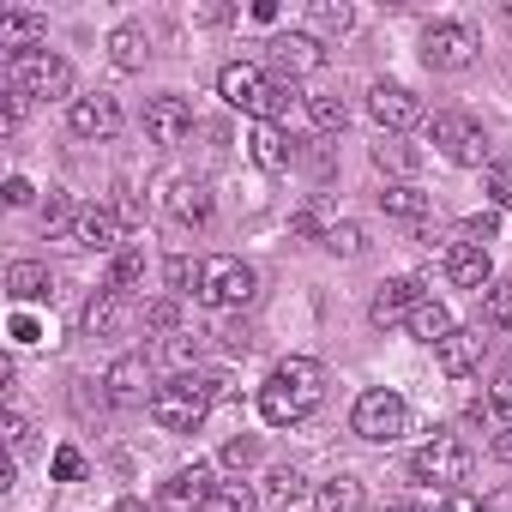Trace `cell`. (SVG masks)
Masks as SVG:
<instances>
[{
    "mask_svg": "<svg viewBox=\"0 0 512 512\" xmlns=\"http://www.w3.org/2000/svg\"><path fill=\"white\" fill-rule=\"evenodd\" d=\"M458 229H464V241H476V247H488V241L500 235V211H470V217H464Z\"/></svg>",
    "mask_w": 512,
    "mask_h": 512,
    "instance_id": "obj_41",
    "label": "cell"
},
{
    "mask_svg": "<svg viewBox=\"0 0 512 512\" xmlns=\"http://www.w3.org/2000/svg\"><path fill=\"white\" fill-rule=\"evenodd\" d=\"M247 157L260 163L266 175H278V169H290V157H296V145L284 139V127H266V121H253V133H247Z\"/></svg>",
    "mask_w": 512,
    "mask_h": 512,
    "instance_id": "obj_21",
    "label": "cell"
},
{
    "mask_svg": "<svg viewBox=\"0 0 512 512\" xmlns=\"http://www.w3.org/2000/svg\"><path fill=\"white\" fill-rule=\"evenodd\" d=\"M368 115H374L386 133H404V127L422 121V97L404 91V85H374V91H368Z\"/></svg>",
    "mask_w": 512,
    "mask_h": 512,
    "instance_id": "obj_13",
    "label": "cell"
},
{
    "mask_svg": "<svg viewBox=\"0 0 512 512\" xmlns=\"http://www.w3.org/2000/svg\"><path fill=\"white\" fill-rule=\"evenodd\" d=\"M362 247H368L362 223H332V229H326V253H338V260H356Z\"/></svg>",
    "mask_w": 512,
    "mask_h": 512,
    "instance_id": "obj_37",
    "label": "cell"
},
{
    "mask_svg": "<svg viewBox=\"0 0 512 512\" xmlns=\"http://www.w3.org/2000/svg\"><path fill=\"white\" fill-rule=\"evenodd\" d=\"M19 121H25V97L7 91V103H0V133H19Z\"/></svg>",
    "mask_w": 512,
    "mask_h": 512,
    "instance_id": "obj_47",
    "label": "cell"
},
{
    "mask_svg": "<svg viewBox=\"0 0 512 512\" xmlns=\"http://www.w3.org/2000/svg\"><path fill=\"white\" fill-rule=\"evenodd\" d=\"M494 410L512 422V362H506V368H500V380H494Z\"/></svg>",
    "mask_w": 512,
    "mask_h": 512,
    "instance_id": "obj_48",
    "label": "cell"
},
{
    "mask_svg": "<svg viewBox=\"0 0 512 512\" xmlns=\"http://www.w3.org/2000/svg\"><path fill=\"white\" fill-rule=\"evenodd\" d=\"M422 302H428V296H422V278H386L380 296H374V308H368V320H374L380 332H392V326H410V314H416Z\"/></svg>",
    "mask_w": 512,
    "mask_h": 512,
    "instance_id": "obj_11",
    "label": "cell"
},
{
    "mask_svg": "<svg viewBox=\"0 0 512 512\" xmlns=\"http://www.w3.org/2000/svg\"><path fill=\"white\" fill-rule=\"evenodd\" d=\"M452 332H458V326H452L446 302H422V308L410 314V338H422V344H434V350H440V344H446Z\"/></svg>",
    "mask_w": 512,
    "mask_h": 512,
    "instance_id": "obj_30",
    "label": "cell"
},
{
    "mask_svg": "<svg viewBox=\"0 0 512 512\" xmlns=\"http://www.w3.org/2000/svg\"><path fill=\"white\" fill-rule=\"evenodd\" d=\"M139 284H145V253H139V247H121V253H115V266H109V284H103V290L133 296Z\"/></svg>",
    "mask_w": 512,
    "mask_h": 512,
    "instance_id": "obj_31",
    "label": "cell"
},
{
    "mask_svg": "<svg viewBox=\"0 0 512 512\" xmlns=\"http://www.w3.org/2000/svg\"><path fill=\"white\" fill-rule=\"evenodd\" d=\"M308 115H314V127H320V133H344V121H350L344 97H308Z\"/></svg>",
    "mask_w": 512,
    "mask_h": 512,
    "instance_id": "obj_38",
    "label": "cell"
},
{
    "mask_svg": "<svg viewBox=\"0 0 512 512\" xmlns=\"http://www.w3.org/2000/svg\"><path fill=\"white\" fill-rule=\"evenodd\" d=\"M115 512H139V500H115Z\"/></svg>",
    "mask_w": 512,
    "mask_h": 512,
    "instance_id": "obj_55",
    "label": "cell"
},
{
    "mask_svg": "<svg viewBox=\"0 0 512 512\" xmlns=\"http://www.w3.org/2000/svg\"><path fill=\"white\" fill-rule=\"evenodd\" d=\"M266 67H253V61H229L223 73H217V97L229 103V109H247L253 115V103H260L266 97Z\"/></svg>",
    "mask_w": 512,
    "mask_h": 512,
    "instance_id": "obj_16",
    "label": "cell"
},
{
    "mask_svg": "<svg viewBox=\"0 0 512 512\" xmlns=\"http://www.w3.org/2000/svg\"><path fill=\"white\" fill-rule=\"evenodd\" d=\"M446 278H452L458 290H488V284H494L488 247H476V241H446Z\"/></svg>",
    "mask_w": 512,
    "mask_h": 512,
    "instance_id": "obj_15",
    "label": "cell"
},
{
    "mask_svg": "<svg viewBox=\"0 0 512 512\" xmlns=\"http://www.w3.org/2000/svg\"><path fill=\"white\" fill-rule=\"evenodd\" d=\"M476 49H482V43H476L470 25H452V19H446V25H428V31H422V61H428L434 73H464V67L476 61Z\"/></svg>",
    "mask_w": 512,
    "mask_h": 512,
    "instance_id": "obj_7",
    "label": "cell"
},
{
    "mask_svg": "<svg viewBox=\"0 0 512 512\" xmlns=\"http://www.w3.org/2000/svg\"><path fill=\"white\" fill-rule=\"evenodd\" d=\"M356 25V13L344 0H308V37H344Z\"/></svg>",
    "mask_w": 512,
    "mask_h": 512,
    "instance_id": "obj_29",
    "label": "cell"
},
{
    "mask_svg": "<svg viewBox=\"0 0 512 512\" xmlns=\"http://www.w3.org/2000/svg\"><path fill=\"white\" fill-rule=\"evenodd\" d=\"M115 326H121V296H115V290H97V296L85 302V332H91V338H109Z\"/></svg>",
    "mask_w": 512,
    "mask_h": 512,
    "instance_id": "obj_32",
    "label": "cell"
},
{
    "mask_svg": "<svg viewBox=\"0 0 512 512\" xmlns=\"http://www.w3.org/2000/svg\"><path fill=\"white\" fill-rule=\"evenodd\" d=\"M434 356H440V368H446L452 380H464V374H476V368H482V356H488V338H482V326H458V332H452V338H446Z\"/></svg>",
    "mask_w": 512,
    "mask_h": 512,
    "instance_id": "obj_19",
    "label": "cell"
},
{
    "mask_svg": "<svg viewBox=\"0 0 512 512\" xmlns=\"http://www.w3.org/2000/svg\"><path fill=\"white\" fill-rule=\"evenodd\" d=\"M434 512H482V500H476V494H464V488H452Z\"/></svg>",
    "mask_w": 512,
    "mask_h": 512,
    "instance_id": "obj_49",
    "label": "cell"
},
{
    "mask_svg": "<svg viewBox=\"0 0 512 512\" xmlns=\"http://www.w3.org/2000/svg\"><path fill=\"white\" fill-rule=\"evenodd\" d=\"M145 326H151V332H169V338H175V332H181V302H175V296L151 302V308H145Z\"/></svg>",
    "mask_w": 512,
    "mask_h": 512,
    "instance_id": "obj_42",
    "label": "cell"
},
{
    "mask_svg": "<svg viewBox=\"0 0 512 512\" xmlns=\"http://www.w3.org/2000/svg\"><path fill=\"white\" fill-rule=\"evenodd\" d=\"M163 284H169V296H175V302H181V296H205V260L169 253V260H163Z\"/></svg>",
    "mask_w": 512,
    "mask_h": 512,
    "instance_id": "obj_28",
    "label": "cell"
},
{
    "mask_svg": "<svg viewBox=\"0 0 512 512\" xmlns=\"http://www.w3.org/2000/svg\"><path fill=\"white\" fill-rule=\"evenodd\" d=\"M290 229H296V235H314V229H320V217H314V211H296V223H290Z\"/></svg>",
    "mask_w": 512,
    "mask_h": 512,
    "instance_id": "obj_54",
    "label": "cell"
},
{
    "mask_svg": "<svg viewBox=\"0 0 512 512\" xmlns=\"http://www.w3.org/2000/svg\"><path fill=\"white\" fill-rule=\"evenodd\" d=\"M482 512H512V488H494V494H482Z\"/></svg>",
    "mask_w": 512,
    "mask_h": 512,
    "instance_id": "obj_53",
    "label": "cell"
},
{
    "mask_svg": "<svg viewBox=\"0 0 512 512\" xmlns=\"http://www.w3.org/2000/svg\"><path fill=\"white\" fill-rule=\"evenodd\" d=\"M211 488H217V482H211V464H181V470L163 482V500H169V506H199V512H205Z\"/></svg>",
    "mask_w": 512,
    "mask_h": 512,
    "instance_id": "obj_23",
    "label": "cell"
},
{
    "mask_svg": "<svg viewBox=\"0 0 512 512\" xmlns=\"http://www.w3.org/2000/svg\"><path fill=\"white\" fill-rule=\"evenodd\" d=\"M380 211H386V217H398V223H422V217L434 211V199H428L422 187L398 181V187H386V193H380Z\"/></svg>",
    "mask_w": 512,
    "mask_h": 512,
    "instance_id": "obj_26",
    "label": "cell"
},
{
    "mask_svg": "<svg viewBox=\"0 0 512 512\" xmlns=\"http://www.w3.org/2000/svg\"><path fill=\"white\" fill-rule=\"evenodd\" d=\"M163 187H169V193H163V211H169L175 223H193V229H199V223L211 217V187H205V181H163Z\"/></svg>",
    "mask_w": 512,
    "mask_h": 512,
    "instance_id": "obj_20",
    "label": "cell"
},
{
    "mask_svg": "<svg viewBox=\"0 0 512 512\" xmlns=\"http://www.w3.org/2000/svg\"><path fill=\"white\" fill-rule=\"evenodd\" d=\"M7 296L25 308V302H49L55 296V272L49 266H37V260H13L7 266Z\"/></svg>",
    "mask_w": 512,
    "mask_h": 512,
    "instance_id": "obj_22",
    "label": "cell"
},
{
    "mask_svg": "<svg viewBox=\"0 0 512 512\" xmlns=\"http://www.w3.org/2000/svg\"><path fill=\"white\" fill-rule=\"evenodd\" d=\"M253 296H260V278H253V266H241V260H211L205 266V308H247Z\"/></svg>",
    "mask_w": 512,
    "mask_h": 512,
    "instance_id": "obj_8",
    "label": "cell"
},
{
    "mask_svg": "<svg viewBox=\"0 0 512 512\" xmlns=\"http://www.w3.org/2000/svg\"><path fill=\"white\" fill-rule=\"evenodd\" d=\"M73 223H79L73 199L61 187H49V199H43V235H73Z\"/></svg>",
    "mask_w": 512,
    "mask_h": 512,
    "instance_id": "obj_35",
    "label": "cell"
},
{
    "mask_svg": "<svg viewBox=\"0 0 512 512\" xmlns=\"http://www.w3.org/2000/svg\"><path fill=\"white\" fill-rule=\"evenodd\" d=\"M49 470H55V482H79V476H85V458H79V446H61Z\"/></svg>",
    "mask_w": 512,
    "mask_h": 512,
    "instance_id": "obj_44",
    "label": "cell"
},
{
    "mask_svg": "<svg viewBox=\"0 0 512 512\" xmlns=\"http://www.w3.org/2000/svg\"><path fill=\"white\" fill-rule=\"evenodd\" d=\"M428 133H434V145H440L446 163H458V169H482V157H488V133H482V121H470L464 109H440Z\"/></svg>",
    "mask_w": 512,
    "mask_h": 512,
    "instance_id": "obj_5",
    "label": "cell"
},
{
    "mask_svg": "<svg viewBox=\"0 0 512 512\" xmlns=\"http://www.w3.org/2000/svg\"><path fill=\"white\" fill-rule=\"evenodd\" d=\"M43 43H49V19L43 13H0V49H7V61L37 55Z\"/></svg>",
    "mask_w": 512,
    "mask_h": 512,
    "instance_id": "obj_17",
    "label": "cell"
},
{
    "mask_svg": "<svg viewBox=\"0 0 512 512\" xmlns=\"http://www.w3.org/2000/svg\"><path fill=\"white\" fill-rule=\"evenodd\" d=\"M320 398H326V368L314 356H284L260 386V416L272 428H296L320 410Z\"/></svg>",
    "mask_w": 512,
    "mask_h": 512,
    "instance_id": "obj_1",
    "label": "cell"
},
{
    "mask_svg": "<svg viewBox=\"0 0 512 512\" xmlns=\"http://www.w3.org/2000/svg\"><path fill=\"white\" fill-rule=\"evenodd\" d=\"M266 49H272V67H278L284 85L302 79V73H320V67H326V49H320V37H308V31H278Z\"/></svg>",
    "mask_w": 512,
    "mask_h": 512,
    "instance_id": "obj_9",
    "label": "cell"
},
{
    "mask_svg": "<svg viewBox=\"0 0 512 512\" xmlns=\"http://www.w3.org/2000/svg\"><path fill=\"white\" fill-rule=\"evenodd\" d=\"M31 434H37V428H31L19 410H7V446H13V452H25V446H31Z\"/></svg>",
    "mask_w": 512,
    "mask_h": 512,
    "instance_id": "obj_46",
    "label": "cell"
},
{
    "mask_svg": "<svg viewBox=\"0 0 512 512\" xmlns=\"http://www.w3.org/2000/svg\"><path fill=\"white\" fill-rule=\"evenodd\" d=\"M211 386H205V374H175L169 386H157V398H151V416L169 428V434H193L205 416H211Z\"/></svg>",
    "mask_w": 512,
    "mask_h": 512,
    "instance_id": "obj_2",
    "label": "cell"
},
{
    "mask_svg": "<svg viewBox=\"0 0 512 512\" xmlns=\"http://www.w3.org/2000/svg\"><path fill=\"white\" fill-rule=\"evenodd\" d=\"M392 512H422V506H392Z\"/></svg>",
    "mask_w": 512,
    "mask_h": 512,
    "instance_id": "obj_56",
    "label": "cell"
},
{
    "mask_svg": "<svg viewBox=\"0 0 512 512\" xmlns=\"http://www.w3.org/2000/svg\"><path fill=\"white\" fill-rule=\"evenodd\" d=\"M145 133H151V145H181V139L193 133V103L175 97V91L151 97V103H145Z\"/></svg>",
    "mask_w": 512,
    "mask_h": 512,
    "instance_id": "obj_12",
    "label": "cell"
},
{
    "mask_svg": "<svg viewBox=\"0 0 512 512\" xmlns=\"http://www.w3.org/2000/svg\"><path fill=\"white\" fill-rule=\"evenodd\" d=\"M73 241L91 247V253H121V217H115V205H85L79 223H73Z\"/></svg>",
    "mask_w": 512,
    "mask_h": 512,
    "instance_id": "obj_18",
    "label": "cell"
},
{
    "mask_svg": "<svg viewBox=\"0 0 512 512\" xmlns=\"http://www.w3.org/2000/svg\"><path fill=\"white\" fill-rule=\"evenodd\" d=\"M7 91H19V97H37V103L73 97V67H67L61 55H49V49H37V55H19V61H7Z\"/></svg>",
    "mask_w": 512,
    "mask_h": 512,
    "instance_id": "obj_3",
    "label": "cell"
},
{
    "mask_svg": "<svg viewBox=\"0 0 512 512\" xmlns=\"http://www.w3.org/2000/svg\"><path fill=\"white\" fill-rule=\"evenodd\" d=\"M482 314H488V326L512 332V278H494V284H488V302H482Z\"/></svg>",
    "mask_w": 512,
    "mask_h": 512,
    "instance_id": "obj_36",
    "label": "cell"
},
{
    "mask_svg": "<svg viewBox=\"0 0 512 512\" xmlns=\"http://www.w3.org/2000/svg\"><path fill=\"white\" fill-rule=\"evenodd\" d=\"M410 476H416V482H440V488L452 494V488L470 476V446H464L458 434H446V428H440L428 446H416V458H410Z\"/></svg>",
    "mask_w": 512,
    "mask_h": 512,
    "instance_id": "obj_6",
    "label": "cell"
},
{
    "mask_svg": "<svg viewBox=\"0 0 512 512\" xmlns=\"http://www.w3.org/2000/svg\"><path fill=\"white\" fill-rule=\"evenodd\" d=\"M13 338H19V344H37L43 332H37V320H31V314H13Z\"/></svg>",
    "mask_w": 512,
    "mask_h": 512,
    "instance_id": "obj_51",
    "label": "cell"
},
{
    "mask_svg": "<svg viewBox=\"0 0 512 512\" xmlns=\"http://www.w3.org/2000/svg\"><path fill=\"white\" fill-rule=\"evenodd\" d=\"M488 452H494V458H500V464H512V422H506V428H500V434H494V440H488Z\"/></svg>",
    "mask_w": 512,
    "mask_h": 512,
    "instance_id": "obj_52",
    "label": "cell"
},
{
    "mask_svg": "<svg viewBox=\"0 0 512 512\" xmlns=\"http://www.w3.org/2000/svg\"><path fill=\"white\" fill-rule=\"evenodd\" d=\"M31 199H37V187L25 175H7V205H31Z\"/></svg>",
    "mask_w": 512,
    "mask_h": 512,
    "instance_id": "obj_50",
    "label": "cell"
},
{
    "mask_svg": "<svg viewBox=\"0 0 512 512\" xmlns=\"http://www.w3.org/2000/svg\"><path fill=\"white\" fill-rule=\"evenodd\" d=\"M350 428H356L362 440H374V446H392V440L410 428V404H404L392 386H374V392H362V398H356Z\"/></svg>",
    "mask_w": 512,
    "mask_h": 512,
    "instance_id": "obj_4",
    "label": "cell"
},
{
    "mask_svg": "<svg viewBox=\"0 0 512 512\" xmlns=\"http://www.w3.org/2000/svg\"><path fill=\"white\" fill-rule=\"evenodd\" d=\"M253 458H260V440H253V434H235V440L223 446V464H229V470H247Z\"/></svg>",
    "mask_w": 512,
    "mask_h": 512,
    "instance_id": "obj_43",
    "label": "cell"
},
{
    "mask_svg": "<svg viewBox=\"0 0 512 512\" xmlns=\"http://www.w3.org/2000/svg\"><path fill=\"white\" fill-rule=\"evenodd\" d=\"M482 193H488L500 211H512V163H488V169H482Z\"/></svg>",
    "mask_w": 512,
    "mask_h": 512,
    "instance_id": "obj_40",
    "label": "cell"
},
{
    "mask_svg": "<svg viewBox=\"0 0 512 512\" xmlns=\"http://www.w3.org/2000/svg\"><path fill=\"white\" fill-rule=\"evenodd\" d=\"M314 500H320V512H362V506H368V488H362V476L338 470L332 482L314 488Z\"/></svg>",
    "mask_w": 512,
    "mask_h": 512,
    "instance_id": "obj_25",
    "label": "cell"
},
{
    "mask_svg": "<svg viewBox=\"0 0 512 512\" xmlns=\"http://www.w3.org/2000/svg\"><path fill=\"white\" fill-rule=\"evenodd\" d=\"M103 392H109V404H121V410L151 404V398H157V386H151V362H145V356H115L109 374H103Z\"/></svg>",
    "mask_w": 512,
    "mask_h": 512,
    "instance_id": "obj_10",
    "label": "cell"
},
{
    "mask_svg": "<svg viewBox=\"0 0 512 512\" xmlns=\"http://www.w3.org/2000/svg\"><path fill=\"white\" fill-rule=\"evenodd\" d=\"M374 163L392 169V175H416V169H422V151H410L404 139H380V145H374Z\"/></svg>",
    "mask_w": 512,
    "mask_h": 512,
    "instance_id": "obj_34",
    "label": "cell"
},
{
    "mask_svg": "<svg viewBox=\"0 0 512 512\" xmlns=\"http://www.w3.org/2000/svg\"><path fill=\"white\" fill-rule=\"evenodd\" d=\"M67 127L79 133V139H115L121 133V103L115 97H73V109H67Z\"/></svg>",
    "mask_w": 512,
    "mask_h": 512,
    "instance_id": "obj_14",
    "label": "cell"
},
{
    "mask_svg": "<svg viewBox=\"0 0 512 512\" xmlns=\"http://www.w3.org/2000/svg\"><path fill=\"white\" fill-rule=\"evenodd\" d=\"M260 500H266L272 512H290L296 500H308V476H302L296 464H278V470L266 476V494H260Z\"/></svg>",
    "mask_w": 512,
    "mask_h": 512,
    "instance_id": "obj_27",
    "label": "cell"
},
{
    "mask_svg": "<svg viewBox=\"0 0 512 512\" xmlns=\"http://www.w3.org/2000/svg\"><path fill=\"white\" fill-rule=\"evenodd\" d=\"M109 61H115L121 73H139V67L151 61V37H145V25H115V31H109Z\"/></svg>",
    "mask_w": 512,
    "mask_h": 512,
    "instance_id": "obj_24",
    "label": "cell"
},
{
    "mask_svg": "<svg viewBox=\"0 0 512 512\" xmlns=\"http://www.w3.org/2000/svg\"><path fill=\"white\" fill-rule=\"evenodd\" d=\"M163 356H169V362H175V368L187 374V368H193V362L205 356V338H199V332H175V338L163 344Z\"/></svg>",
    "mask_w": 512,
    "mask_h": 512,
    "instance_id": "obj_39",
    "label": "cell"
},
{
    "mask_svg": "<svg viewBox=\"0 0 512 512\" xmlns=\"http://www.w3.org/2000/svg\"><path fill=\"white\" fill-rule=\"evenodd\" d=\"M205 512H260V494H253L247 482H217L211 500H205Z\"/></svg>",
    "mask_w": 512,
    "mask_h": 512,
    "instance_id": "obj_33",
    "label": "cell"
},
{
    "mask_svg": "<svg viewBox=\"0 0 512 512\" xmlns=\"http://www.w3.org/2000/svg\"><path fill=\"white\" fill-rule=\"evenodd\" d=\"M253 344H260V338H253V326H241V320L223 326V350H229V356H253Z\"/></svg>",
    "mask_w": 512,
    "mask_h": 512,
    "instance_id": "obj_45",
    "label": "cell"
}]
</instances>
